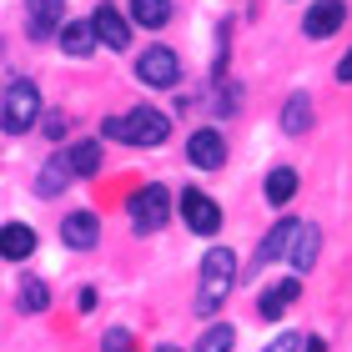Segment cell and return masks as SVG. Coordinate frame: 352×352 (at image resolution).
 I'll return each instance as SVG.
<instances>
[{
    "label": "cell",
    "mask_w": 352,
    "mask_h": 352,
    "mask_svg": "<svg viewBox=\"0 0 352 352\" xmlns=\"http://www.w3.org/2000/svg\"><path fill=\"white\" fill-rule=\"evenodd\" d=\"M101 131L111 141H126V146H162V141L171 136V116L156 106H136L131 116H111Z\"/></svg>",
    "instance_id": "obj_1"
},
{
    "label": "cell",
    "mask_w": 352,
    "mask_h": 352,
    "mask_svg": "<svg viewBox=\"0 0 352 352\" xmlns=\"http://www.w3.org/2000/svg\"><path fill=\"white\" fill-rule=\"evenodd\" d=\"M232 277H236V257L227 247H212V252H206V262H201V292H197V312L201 317H212L221 302H227Z\"/></svg>",
    "instance_id": "obj_2"
},
{
    "label": "cell",
    "mask_w": 352,
    "mask_h": 352,
    "mask_svg": "<svg viewBox=\"0 0 352 352\" xmlns=\"http://www.w3.org/2000/svg\"><path fill=\"white\" fill-rule=\"evenodd\" d=\"M36 121H41V91L30 86V81H10L6 101H0V126H6L10 136H21Z\"/></svg>",
    "instance_id": "obj_3"
},
{
    "label": "cell",
    "mask_w": 352,
    "mask_h": 352,
    "mask_svg": "<svg viewBox=\"0 0 352 352\" xmlns=\"http://www.w3.org/2000/svg\"><path fill=\"white\" fill-rule=\"evenodd\" d=\"M126 217H131L136 232H162L171 217V191L166 186H141L131 201H126Z\"/></svg>",
    "instance_id": "obj_4"
},
{
    "label": "cell",
    "mask_w": 352,
    "mask_h": 352,
    "mask_svg": "<svg viewBox=\"0 0 352 352\" xmlns=\"http://www.w3.org/2000/svg\"><path fill=\"white\" fill-rule=\"evenodd\" d=\"M136 76L146 86H156V91H171L176 81H182V60H176L166 45H151V51L136 56Z\"/></svg>",
    "instance_id": "obj_5"
},
{
    "label": "cell",
    "mask_w": 352,
    "mask_h": 352,
    "mask_svg": "<svg viewBox=\"0 0 352 352\" xmlns=\"http://www.w3.org/2000/svg\"><path fill=\"white\" fill-rule=\"evenodd\" d=\"M182 217H186V227L197 232V236H212L217 227H221V206L206 197V191H182Z\"/></svg>",
    "instance_id": "obj_6"
},
{
    "label": "cell",
    "mask_w": 352,
    "mask_h": 352,
    "mask_svg": "<svg viewBox=\"0 0 352 352\" xmlns=\"http://www.w3.org/2000/svg\"><path fill=\"white\" fill-rule=\"evenodd\" d=\"M317 252H322V227L317 221H297L292 242H287V257H292V272H307L317 262Z\"/></svg>",
    "instance_id": "obj_7"
},
{
    "label": "cell",
    "mask_w": 352,
    "mask_h": 352,
    "mask_svg": "<svg viewBox=\"0 0 352 352\" xmlns=\"http://www.w3.org/2000/svg\"><path fill=\"white\" fill-rule=\"evenodd\" d=\"M186 156H191V166H201V171H217L221 162H227V141H221V131H197L186 141Z\"/></svg>",
    "instance_id": "obj_8"
},
{
    "label": "cell",
    "mask_w": 352,
    "mask_h": 352,
    "mask_svg": "<svg viewBox=\"0 0 352 352\" xmlns=\"http://www.w3.org/2000/svg\"><path fill=\"white\" fill-rule=\"evenodd\" d=\"M342 21H347L342 0H317V6L307 10V21H302V30H307L312 41H322V36H332V30H342Z\"/></svg>",
    "instance_id": "obj_9"
},
{
    "label": "cell",
    "mask_w": 352,
    "mask_h": 352,
    "mask_svg": "<svg viewBox=\"0 0 352 352\" xmlns=\"http://www.w3.org/2000/svg\"><path fill=\"white\" fill-rule=\"evenodd\" d=\"M30 10V36L36 41H51V30L66 21V0H25Z\"/></svg>",
    "instance_id": "obj_10"
},
{
    "label": "cell",
    "mask_w": 352,
    "mask_h": 352,
    "mask_svg": "<svg viewBox=\"0 0 352 352\" xmlns=\"http://www.w3.org/2000/svg\"><path fill=\"white\" fill-rule=\"evenodd\" d=\"M96 236H101V221H96L91 212H71L66 221H60V242H66V247H76V252L96 247Z\"/></svg>",
    "instance_id": "obj_11"
},
{
    "label": "cell",
    "mask_w": 352,
    "mask_h": 352,
    "mask_svg": "<svg viewBox=\"0 0 352 352\" xmlns=\"http://www.w3.org/2000/svg\"><path fill=\"white\" fill-rule=\"evenodd\" d=\"M91 25H96V41H106L111 51H126V45H131V25H126L111 6H96V21Z\"/></svg>",
    "instance_id": "obj_12"
},
{
    "label": "cell",
    "mask_w": 352,
    "mask_h": 352,
    "mask_svg": "<svg viewBox=\"0 0 352 352\" xmlns=\"http://www.w3.org/2000/svg\"><path fill=\"white\" fill-rule=\"evenodd\" d=\"M292 232H297V221H277L267 236H262V247L252 252V272H262L267 262H277V257H287V242H292Z\"/></svg>",
    "instance_id": "obj_13"
},
{
    "label": "cell",
    "mask_w": 352,
    "mask_h": 352,
    "mask_svg": "<svg viewBox=\"0 0 352 352\" xmlns=\"http://www.w3.org/2000/svg\"><path fill=\"white\" fill-rule=\"evenodd\" d=\"M30 252H36V232H30L25 221H6V227H0V257L25 262Z\"/></svg>",
    "instance_id": "obj_14"
},
{
    "label": "cell",
    "mask_w": 352,
    "mask_h": 352,
    "mask_svg": "<svg viewBox=\"0 0 352 352\" xmlns=\"http://www.w3.org/2000/svg\"><path fill=\"white\" fill-rule=\"evenodd\" d=\"M297 292H302V282H292V277H287V282H277V287H267V292H262V302H257V312L267 317V322H277V317H282V312L297 302Z\"/></svg>",
    "instance_id": "obj_15"
},
{
    "label": "cell",
    "mask_w": 352,
    "mask_h": 352,
    "mask_svg": "<svg viewBox=\"0 0 352 352\" xmlns=\"http://www.w3.org/2000/svg\"><path fill=\"white\" fill-rule=\"evenodd\" d=\"M60 162H66L71 176H96V171H101V141H76Z\"/></svg>",
    "instance_id": "obj_16"
},
{
    "label": "cell",
    "mask_w": 352,
    "mask_h": 352,
    "mask_svg": "<svg viewBox=\"0 0 352 352\" xmlns=\"http://www.w3.org/2000/svg\"><path fill=\"white\" fill-rule=\"evenodd\" d=\"M60 51L76 56V60L91 56V51H96V25H91V21H71L66 30H60Z\"/></svg>",
    "instance_id": "obj_17"
},
{
    "label": "cell",
    "mask_w": 352,
    "mask_h": 352,
    "mask_svg": "<svg viewBox=\"0 0 352 352\" xmlns=\"http://www.w3.org/2000/svg\"><path fill=\"white\" fill-rule=\"evenodd\" d=\"M292 197H297V171L292 166H277V171L267 176V201L272 206H287Z\"/></svg>",
    "instance_id": "obj_18"
},
{
    "label": "cell",
    "mask_w": 352,
    "mask_h": 352,
    "mask_svg": "<svg viewBox=\"0 0 352 352\" xmlns=\"http://www.w3.org/2000/svg\"><path fill=\"white\" fill-rule=\"evenodd\" d=\"M51 307V282L45 277H21V312H45Z\"/></svg>",
    "instance_id": "obj_19"
},
{
    "label": "cell",
    "mask_w": 352,
    "mask_h": 352,
    "mask_svg": "<svg viewBox=\"0 0 352 352\" xmlns=\"http://www.w3.org/2000/svg\"><path fill=\"white\" fill-rule=\"evenodd\" d=\"M131 21L162 30V25L171 21V0H131Z\"/></svg>",
    "instance_id": "obj_20"
},
{
    "label": "cell",
    "mask_w": 352,
    "mask_h": 352,
    "mask_svg": "<svg viewBox=\"0 0 352 352\" xmlns=\"http://www.w3.org/2000/svg\"><path fill=\"white\" fill-rule=\"evenodd\" d=\"M282 126H287V131H297V136H302V131H307V126H312V101H307V96H302V91H297L292 101L282 106Z\"/></svg>",
    "instance_id": "obj_21"
},
{
    "label": "cell",
    "mask_w": 352,
    "mask_h": 352,
    "mask_svg": "<svg viewBox=\"0 0 352 352\" xmlns=\"http://www.w3.org/2000/svg\"><path fill=\"white\" fill-rule=\"evenodd\" d=\"M66 182H71V171H66V162H56V166H45V171L36 176V191H41V197H56V191L66 186Z\"/></svg>",
    "instance_id": "obj_22"
},
{
    "label": "cell",
    "mask_w": 352,
    "mask_h": 352,
    "mask_svg": "<svg viewBox=\"0 0 352 352\" xmlns=\"http://www.w3.org/2000/svg\"><path fill=\"white\" fill-rule=\"evenodd\" d=\"M232 342H236V338H232V327H227V322H217V327L197 342V352H232Z\"/></svg>",
    "instance_id": "obj_23"
},
{
    "label": "cell",
    "mask_w": 352,
    "mask_h": 352,
    "mask_svg": "<svg viewBox=\"0 0 352 352\" xmlns=\"http://www.w3.org/2000/svg\"><path fill=\"white\" fill-rule=\"evenodd\" d=\"M101 352H136V338H131L126 327H111L106 342H101Z\"/></svg>",
    "instance_id": "obj_24"
},
{
    "label": "cell",
    "mask_w": 352,
    "mask_h": 352,
    "mask_svg": "<svg viewBox=\"0 0 352 352\" xmlns=\"http://www.w3.org/2000/svg\"><path fill=\"white\" fill-rule=\"evenodd\" d=\"M41 131L51 136V141H60V136H66V116H56V111H51V116L41 121Z\"/></svg>",
    "instance_id": "obj_25"
},
{
    "label": "cell",
    "mask_w": 352,
    "mask_h": 352,
    "mask_svg": "<svg viewBox=\"0 0 352 352\" xmlns=\"http://www.w3.org/2000/svg\"><path fill=\"white\" fill-rule=\"evenodd\" d=\"M302 342H307V338H297V332H287V338H277V342H272L267 352H302Z\"/></svg>",
    "instance_id": "obj_26"
},
{
    "label": "cell",
    "mask_w": 352,
    "mask_h": 352,
    "mask_svg": "<svg viewBox=\"0 0 352 352\" xmlns=\"http://www.w3.org/2000/svg\"><path fill=\"white\" fill-rule=\"evenodd\" d=\"M338 81H352V51L342 56V66H338Z\"/></svg>",
    "instance_id": "obj_27"
},
{
    "label": "cell",
    "mask_w": 352,
    "mask_h": 352,
    "mask_svg": "<svg viewBox=\"0 0 352 352\" xmlns=\"http://www.w3.org/2000/svg\"><path fill=\"white\" fill-rule=\"evenodd\" d=\"M156 352H176V347H156Z\"/></svg>",
    "instance_id": "obj_28"
}]
</instances>
